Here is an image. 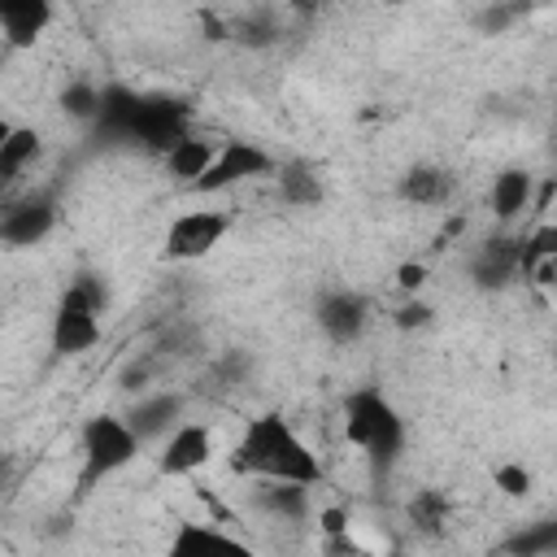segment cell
<instances>
[{
    "mask_svg": "<svg viewBox=\"0 0 557 557\" xmlns=\"http://www.w3.org/2000/svg\"><path fill=\"white\" fill-rule=\"evenodd\" d=\"M231 470L252 479V483H296V487H318L322 483L318 453L274 409L244 422V431L231 448Z\"/></svg>",
    "mask_w": 557,
    "mask_h": 557,
    "instance_id": "6da1fadb",
    "label": "cell"
},
{
    "mask_svg": "<svg viewBox=\"0 0 557 557\" xmlns=\"http://www.w3.org/2000/svg\"><path fill=\"white\" fill-rule=\"evenodd\" d=\"M344 440L370 461H392L405 448V418L379 387H357L344 400Z\"/></svg>",
    "mask_w": 557,
    "mask_h": 557,
    "instance_id": "7a4b0ae2",
    "label": "cell"
},
{
    "mask_svg": "<svg viewBox=\"0 0 557 557\" xmlns=\"http://www.w3.org/2000/svg\"><path fill=\"white\" fill-rule=\"evenodd\" d=\"M78 448H83V483L109 479V474L126 470L144 453L139 435L126 426L122 413H96V418H87L83 431H78Z\"/></svg>",
    "mask_w": 557,
    "mask_h": 557,
    "instance_id": "3957f363",
    "label": "cell"
},
{
    "mask_svg": "<svg viewBox=\"0 0 557 557\" xmlns=\"http://www.w3.org/2000/svg\"><path fill=\"white\" fill-rule=\"evenodd\" d=\"M274 170H278V161L261 144H252V139H222L213 161H209V170L196 178L191 191L218 196V191H231L235 183H248V178H261V174H274Z\"/></svg>",
    "mask_w": 557,
    "mask_h": 557,
    "instance_id": "277c9868",
    "label": "cell"
},
{
    "mask_svg": "<svg viewBox=\"0 0 557 557\" xmlns=\"http://www.w3.org/2000/svg\"><path fill=\"white\" fill-rule=\"evenodd\" d=\"M100 344V309L70 283L52 309V352L57 357H83Z\"/></svg>",
    "mask_w": 557,
    "mask_h": 557,
    "instance_id": "5b68a950",
    "label": "cell"
},
{
    "mask_svg": "<svg viewBox=\"0 0 557 557\" xmlns=\"http://www.w3.org/2000/svg\"><path fill=\"white\" fill-rule=\"evenodd\" d=\"M231 222L235 218L226 209H187V213H178L165 226V257H174V261H200V257H209L226 239Z\"/></svg>",
    "mask_w": 557,
    "mask_h": 557,
    "instance_id": "8992f818",
    "label": "cell"
},
{
    "mask_svg": "<svg viewBox=\"0 0 557 557\" xmlns=\"http://www.w3.org/2000/svg\"><path fill=\"white\" fill-rule=\"evenodd\" d=\"M209 461H213V431L205 422H187V418L161 440V453H157V470L165 479H191Z\"/></svg>",
    "mask_w": 557,
    "mask_h": 557,
    "instance_id": "52a82bcc",
    "label": "cell"
},
{
    "mask_svg": "<svg viewBox=\"0 0 557 557\" xmlns=\"http://www.w3.org/2000/svg\"><path fill=\"white\" fill-rule=\"evenodd\" d=\"M52 226H57V200L44 191L0 205V244H9V248H30V244L48 239Z\"/></svg>",
    "mask_w": 557,
    "mask_h": 557,
    "instance_id": "ba28073f",
    "label": "cell"
},
{
    "mask_svg": "<svg viewBox=\"0 0 557 557\" xmlns=\"http://www.w3.org/2000/svg\"><path fill=\"white\" fill-rule=\"evenodd\" d=\"M366 318H370L366 296H357V292H348V287L322 292L318 305H313V322L322 326V335H326L331 344H352V339H361Z\"/></svg>",
    "mask_w": 557,
    "mask_h": 557,
    "instance_id": "9c48e42d",
    "label": "cell"
},
{
    "mask_svg": "<svg viewBox=\"0 0 557 557\" xmlns=\"http://www.w3.org/2000/svg\"><path fill=\"white\" fill-rule=\"evenodd\" d=\"M170 557H261L257 548H248L244 540H235L231 531L213 527V522H178L174 540H170Z\"/></svg>",
    "mask_w": 557,
    "mask_h": 557,
    "instance_id": "30bf717a",
    "label": "cell"
},
{
    "mask_svg": "<svg viewBox=\"0 0 557 557\" xmlns=\"http://www.w3.org/2000/svg\"><path fill=\"white\" fill-rule=\"evenodd\" d=\"M122 418H126V426L139 435V444L165 440V435L183 422V396H178V392H148V396H139Z\"/></svg>",
    "mask_w": 557,
    "mask_h": 557,
    "instance_id": "8fae6325",
    "label": "cell"
},
{
    "mask_svg": "<svg viewBox=\"0 0 557 557\" xmlns=\"http://www.w3.org/2000/svg\"><path fill=\"white\" fill-rule=\"evenodd\" d=\"M57 9L48 0H17V4H0V39L13 48V52H26L35 48L48 26H52Z\"/></svg>",
    "mask_w": 557,
    "mask_h": 557,
    "instance_id": "7c38bea8",
    "label": "cell"
},
{
    "mask_svg": "<svg viewBox=\"0 0 557 557\" xmlns=\"http://www.w3.org/2000/svg\"><path fill=\"white\" fill-rule=\"evenodd\" d=\"M531 191H535V174L522 170V165H505V170L492 178V187H487V209H492V218H496L500 226L518 222L522 213H531Z\"/></svg>",
    "mask_w": 557,
    "mask_h": 557,
    "instance_id": "4fadbf2b",
    "label": "cell"
},
{
    "mask_svg": "<svg viewBox=\"0 0 557 557\" xmlns=\"http://www.w3.org/2000/svg\"><path fill=\"white\" fill-rule=\"evenodd\" d=\"M453 187H457V183H453V174H448L444 165L422 161V165H409V170L400 174L396 196H400L405 205H413V209H440V205H448Z\"/></svg>",
    "mask_w": 557,
    "mask_h": 557,
    "instance_id": "5bb4252c",
    "label": "cell"
},
{
    "mask_svg": "<svg viewBox=\"0 0 557 557\" xmlns=\"http://www.w3.org/2000/svg\"><path fill=\"white\" fill-rule=\"evenodd\" d=\"M213 152H218V139H209V135H178V139L165 148L161 165H165V174H170L174 183L196 187V178L209 170Z\"/></svg>",
    "mask_w": 557,
    "mask_h": 557,
    "instance_id": "9a60e30c",
    "label": "cell"
},
{
    "mask_svg": "<svg viewBox=\"0 0 557 557\" xmlns=\"http://www.w3.org/2000/svg\"><path fill=\"white\" fill-rule=\"evenodd\" d=\"M405 522L413 527V535L440 540V535L448 531V522H453V500H448V492H440V487H418V492L405 500Z\"/></svg>",
    "mask_w": 557,
    "mask_h": 557,
    "instance_id": "2e32d148",
    "label": "cell"
},
{
    "mask_svg": "<svg viewBox=\"0 0 557 557\" xmlns=\"http://www.w3.org/2000/svg\"><path fill=\"white\" fill-rule=\"evenodd\" d=\"M39 148H44V135L35 131V126H13V135L4 139V148H0V205H4V191L26 174V165L39 157Z\"/></svg>",
    "mask_w": 557,
    "mask_h": 557,
    "instance_id": "e0dca14e",
    "label": "cell"
},
{
    "mask_svg": "<svg viewBox=\"0 0 557 557\" xmlns=\"http://www.w3.org/2000/svg\"><path fill=\"white\" fill-rule=\"evenodd\" d=\"M257 505L278 522H300L309 513V487L296 483H257Z\"/></svg>",
    "mask_w": 557,
    "mask_h": 557,
    "instance_id": "ac0fdd59",
    "label": "cell"
},
{
    "mask_svg": "<svg viewBox=\"0 0 557 557\" xmlns=\"http://www.w3.org/2000/svg\"><path fill=\"white\" fill-rule=\"evenodd\" d=\"M274 178H278V196H283L287 205H296V209H309V205L322 200V178H318V170L305 165V161L278 165Z\"/></svg>",
    "mask_w": 557,
    "mask_h": 557,
    "instance_id": "d6986e66",
    "label": "cell"
},
{
    "mask_svg": "<svg viewBox=\"0 0 557 557\" xmlns=\"http://www.w3.org/2000/svg\"><path fill=\"white\" fill-rule=\"evenodd\" d=\"M518 274V239H487L474 257V278L479 283H509Z\"/></svg>",
    "mask_w": 557,
    "mask_h": 557,
    "instance_id": "ffe728a7",
    "label": "cell"
},
{
    "mask_svg": "<svg viewBox=\"0 0 557 557\" xmlns=\"http://www.w3.org/2000/svg\"><path fill=\"white\" fill-rule=\"evenodd\" d=\"M61 100H65V113L78 117V122L100 117V87H96V83H70Z\"/></svg>",
    "mask_w": 557,
    "mask_h": 557,
    "instance_id": "44dd1931",
    "label": "cell"
},
{
    "mask_svg": "<svg viewBox=\"0 0 557 557\" xmlns=\"http://www.w3.org/2000/svg\"><path fill=\"white\" fill-rule=\"evenodd\" d=\"M235 35H239L244 44H270V39L278 35V17H274L270 9H252V13H244V17H239Z\"/></svg>",
    "mask_w": 557,
    "mask_h": 557,
    "instance_id": "7402d4cb",
    "label": "cell"
},
{
    "mask_svg": "<svg viewBox=\"0 0 557 557\" xmlns=\"http://www.w3.org/2000/svg\"><path fill=\"white\" fill-rule=\"evenodd\" d=\"M492 483H496L505 496L522 500V496L531 492V470H527L522 461H505V466H496V470H492Z\"/></svg>",
    "mask_w": 557,
    "mask_h": 557,
    "instance_id": "603a6c76",
    "label": "cell"
},
{
    "mask_svg": "<svg viewBox=\"0 0 557 557\" xmlns=\"http://www.w3.org/2000/svg\"><path fill=\"white\" fill-rule=\"evenodd\" d=\"M518 274L540 287V292H553L557 287V257H531V261H518Z\"/></svg>",
    "mask_w": 557,
    "mask_h": 557,
    "instance_id": "cb8c5ba5",
    "label": "cell"
},
{
    "mask_svg": "<svg viewBox=\"0 0 557 557\" xmlns=\"http://www.w3.org/2000/svg\"><path fill=\"white\" fill-rule=\"evenodd\" d=\"M348 527H352V518H348V509H339V505H326V509L318 513V531H322L326 540L348 535Z\"/></svg>",
    "mask_w": 557,
    "mask_h": 557,
    "instance_id": "d4e9b609",
    "label": "cell"
},
{
    "mask_svg": "<svg viewBox=\"0 0 557 557\" xmlns=\"http://www.w3.org/2000/svg\"><path fill=\"white\" fill-rule=\"evenodd\" d=\"M426 322H431V305L418 300V296L396 309V326H400V331H413V326H426Z\"/></svg>",
    "mask_w": 557,
    "mask_h": 557,
    "instance_id": "484cf974",
    "label": "cell"
},
{
    "mask_svg": "<svg viewBox=\"0 0 557 557\" xmlns=\"http://www.w3.org/2000/svg\"><path fill=\"white\" fill-rule=\"evenodd\" d=\"M396 283H400V292L418 296V292H422V283H426V265H418V261H405V265H396Z\"/></svg>",
    "mask_w": 557,
    "mask_h": 557,
    "instance_id": "4316f807",
    "label": "cell"
},
{
    "mask_svg": "<svg viewBox=\"0 0 557 557\" xmlns=\"http://www.w3.org/2000/svg\"><path fill=\"white\" fill-rule=\"evenodd\" d=\"M13 126H17V122H9V117H4V113H0V148H4V139H9V135H13Z\"/></svg>",
    "mask_w": 557,
    "mask_h": 557,
    "instance_id": "83f0119b",
    "label": "cell"
}]
</instances>
